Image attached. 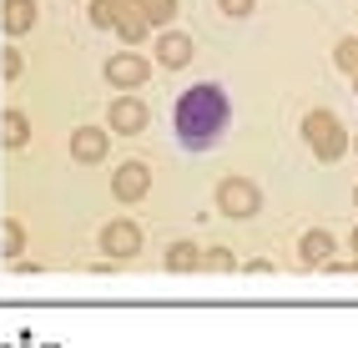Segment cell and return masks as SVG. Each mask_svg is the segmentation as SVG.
I'll return each instance as SVG.
<instances>
[{
    "label": "cell",
    "mask_w": 358,
    "mask_h": 348,
    "mask_svg": "<svg viewBox=\"0 0 358 348\" xmlns=\"http://www.w3.org/2000/svg\"><path fill=\"white\" fill-rule=\"evenodd\" d=\"M232 122V111H227V96L217 86H197V91H187L182 106H177V131H182V142L187 147H212L217 136L227 131Z\"/></svg>",
    "instance_id": "cell-1"
}]
</instances>
